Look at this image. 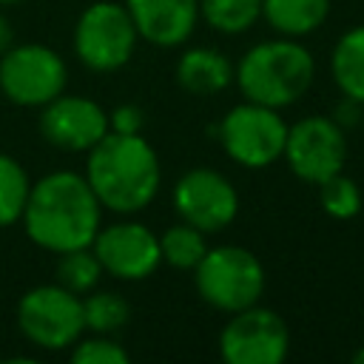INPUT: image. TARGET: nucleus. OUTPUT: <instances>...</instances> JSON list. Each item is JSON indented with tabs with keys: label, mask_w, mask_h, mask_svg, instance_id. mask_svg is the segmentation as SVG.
Here are the masks:
<instances>
[{
	"label": "nucleus",
	"mask_w": 364,
	"mask_h": 364,
	"mask_svg": "<svg viewBox=\"0 0 364 364\" xmlns=\"http://www.w3.org/2000/svg\"><path fill=\"white\" fill-rule=\"evenodd\" d=\"M262 14L282 37H304L324 26L330 0H262Z\"/></svg>",
	"instance_id": "obj_16"
},
{
	"label": "nucleus",
	"mask_w": 364,
	"mask_h": 364,
	"mask_svg": "<svg viewBox=\"0 0 364 364\" xmlns=\"http://www.w3.org/2000/svg\"><path fill=\"white\" fill-rule=\"evenodd\" d=\"M14 3H23V0H0V6H14Z\"/></svg>",
	"instance_id": "obj_29"
},
{
	"label": "nucleus",
	"mask_w": 364,
	"mask_h": 364,
	"mask_svg": "<svg viewBox=\"0 0 364 364\" xmlns=\"http://www.w3.org/2000/svg\"><path fill=\"white\" fill-rule=\"evenodd\" d=\"M11 43H14V28H11L9 17H6V14H0V54H3Z\"/></svg>",
	"instance_id": "obj_27"
},
{
	"label": "nucleus",
	"mask_w": 364,
	"mask_h": 364,
	"mask_svg": "<svg viewBox=\"0 0 364 364\" xmlns=\"http://www.w3.org/2000/svg\"><path fill=\"white\" fill-rule=\"evenodd\" d=\"M71 361L74 364H128L131 355L122 344L97 333L91 338H77L71 344Z\"/></svg>",
	"instance_id": "obj_24"
},
{
	"label": "nucleus",
	"mask_w": 364,
	"mask_h": 364,
	"mask_svg": "<svg viewBox=\"0 0 364 364\" xmlns=\"http://www.w3.org/2000/svg\"><path fill=\"white\" fill-rule=\"evenodd\" d=\"M287 350L290 330L284 318L270 307H259V301L230 313L219 336V353L228 364H279Z\"/></svg>",
	"instance_id": "obj_9"
},
{
	"label": "nucleus",
	"mask_w": 364,
	"mask_h": 364,
	"mask_svg": "<svg viewBox=\"0 0 364 364\" xmlns=\"http://www.w3.org/2000/svg\"><path fill=\"white\" fill-rule=\"evenodd\" d=\"M139 31L119 3H91L74 26V51L80 63L91 71H117L122 68L136 48Z\"/></svg>",
	"instance_id": "obj_5"
},
{
	"label": "nucleus",
	"mask_w": 364,
	"mask_h": 364,
	"mask_svg": "<svg viewBox=\"0 0 364 364\" xmlns=\"http://www.w3.org/2000/svg\"><path fill=\"white\" fill-rule=\"evenodd\" d=\"M199 17L222 34H242L262 17V0H199Z\"/></svg>",
	"instance_id": "obj_18"
},
{
	"label": "nucleus",
	"mask_w": 364,
	"mask_h": 364,
	"mask_svg": "<svg viewBox=\"0 0 364 364\" xmlns=\"http://www.w3.org/2000/svg\"><path fill=\"white\" fill-rule=\"evenodd\" d=\"M65 82L68 68L63 57L43 43H11L0 54V91L14 105L43 108L63 94Z\"/></svg>",
	"instance_id": "obj_6"
},
{
	"label": "nucleus",
	"mask_w": 364,
	"mask_h": 364,
	"mask_svg": "<svg viewBox=\"0 0 364 364\" xmlns=\"http://www.w3.org/2000/svg\"><path fill=\"white\" fill-rule=\"evenodd\" d=\"M102 205L94 196L85 173L51 171L37 179L23 208L26 236L51 253L88 247L100 230Z\"/></svg>",
	"instance_id": "obj_1"
},
{
	"label": "nucleus",
	"mask_w": 364,
	"mask_h": 364,
	"mask_svg": "<svg viewBox=\"0 0 364 364\" xmlns=\"http://www.w3.org/2000/svg\"><path fill=\"white\" fill-rule=\"evenodd\" d=\"M316 77L313 54L296 43L293 37L264 40L245 51L236 68V82L245 100L267 105V108H287L299 102Z\"/></svg>",
	"instance_id": "obj_3"
},
{
	"label": "nucleus",
	"mask_w": 364,
	"mask_h": 364,
	"mask_svg": "<svg viewBox=\"0 0 364 364\" xmlns=\"http://www.w3.org/2000/svg\"><path fill=\"white\" fill-rule=\"evenodd\" d=\"M290 171L301 182L321 185L333 173L344 171L347 159V136L341 125L333 117H304L293 125H287V139H284V154Z\"/></svg>",
	"instance_id": "obj_10"
},
{
	"label": "nucleus",
	"mask_w": 364,
	"mask_h": 364,
	"mask_svg": "<svg viewBox=\"0 0 364 364\" xmlns=\"http://www.w3.org/2000/svg\"><path fill=\"white\" fill-rule=\"evenodd\" d=\"M236 77L233 63L216 48H188L176 63V82L193 97L222 94Z\"/></svg>",
	"instance_id": "obj_15"
},
{
	"label": "nucleus",
	"mask_w": 364,
	"mask_h": 364,
	"mask_svg": "<svg viewBox=\"0 0 364 364\" xmlns=\"http://www.w3.org/2000/svg\"><path fill=\"white\" fill-rule=\"evenodd\" d=\"M128 316H131V307L119 293L91 290V296L82 299V318H85V330L91 333L111 336L128 324Z\"/></svg>",
	"instance_id": "obj_21"
},
{
	"label": "nucleus",
	"mask_w": 364,
	"mask_h": 364,
	"mask_svg": "<svg viewBox=\"0 0 364 364\" xmlns=\"http://www.w3.org/2000/svg\"><path fill=\"white\" fill-rule=\"evenodd\" d=\"M28 191L31 179L26 168L14 156L0 154V228H9L23 216Z\"/></svg>",
	"instance_id": "obj_20"
},
{
	"label": "nucleus",
	"mask_w": 364,
	"mask_h": 364,
	"mask_svg": "<svg viewBox=\"0 0 364 364\" xmlns=\"http://www.w3.org/2000/svg\"><path fill=\"white\" fill-rule=\"evenodd\" d=\"M40 134L63 151H91L108 134V114L88 97L60 94L43 105Z\"/></svg>",
	"instance_id": "obj_13"
},
{
	"label": "nucleus",
	"mask_w": 364,
	"mask_h": 364,
	"mask_svg": "<svg viewBox=\"0 0 364 364\" xmlns=\"http://www.w3.org/2000/svg\"><path fill=\"white\" fill-rule=\"evenodd\" d=\"M330 68L338 91L364 105V26H355L338 37Z\"/></svg>",
	"instance_id": "obj_17"
},
{
	"label": "nucleus",
	"mask_w": 364,
	"mask_h": 364,
	"mask_svg": "<svg viewBox=\"0 0 364 364\" xmlns=\"http://www.w3.org/2000/svg\"><path fill=\"white\" fill-rule=\"evenodd\" d=\"M338 125H355L358 119H361V102H355V100H350V97H344V102L338 105V117H333Z\"/></svg>",
	"instance_id": "obj_26"
},
{
	"label": "nucleus",
	"mask_w": 364,
	"mask_h": 364,
	"mask_svg": "<svg viewBox=\"0 0 364 364\" xmlns=\"http://www.w3.org/2000/svg\"><path fill=\"white\" fill-rule=\"evenodd\" d=\"M100 276H102V264H100L97 253L91 250V245L60 253V262H57V284H63L65 290H71L77 296L91 293L97 287Z\"/></svg>",
	"instance_id": "obj_22"
},
{
	"label": "nucleus",
	"mask_w": 364,
	"mask_h": 364,
	"mask_svg": "<svg viewBox=\"0 0 364 364\" xmlns=\"http://www.w3.org/2000/svg\"><path fill=\"white\" fill-rule=\"evenodd\" d=\"M142 125H145V114L134 102L117 105L108 114V131H117V134H142Z\"/></svg>",
	"instance_id": "obj_25"
},
{
	"label": "nucleus",
	"mask_w": 364,
	"mask_h": 364,
	"mask_svg": "<svg viewBox=\"0 0 364 364\" xmlns=\"http://www.w3.org/2000/svg\"><path fill=\"white\" fill-rule=\"evenodd\" d=\"M196 290L205 304L236 313L256 304L264 293V267L253 250L239 245L208 247L202 262L193 267Z\"/></svg>",
	"instance_id": "obj_4"
},
{
	"label": "nucleus",
	"mask_w": 364,
	"mask_h": 364,
	"mask_svg": "<svg viewBox=\"0 0 364 364\" xmlns=\"http://www.w3.org/2000/svg\"><path fill=\"white\" fill-rule=\"evenodd\" d=\"M208 250V242H205V233L188 222H179V225H171L162 236H159V253H162V262H168L171 267H179V270H193L202 256Z\"/></svg>",
	"instance_id": "obj_19"
},
{
	"label": "nucleus",
	"mask_w": 364,
	"mask_h": 364,
	"mask_svg": "<svg viewBox=\"0 0 364 364\" xmlns=\"http://www.w3.org/2000/svg\"><path fill=\"white\" fill-rule=\"evenodd\" d=\"M353 361H355V364H364V344H361V347L353 353Z\"/></svg>",
	"instance_id": "obj_28"
},
{
	"label": "nucleus",
	"mask_w": 364,
	"mask_h": 364,
	"mask_svg": "<svg viewBox=\"0 0 364 364\" xmlns=\"http://www.w3.org/2000/svg\"><path fill=\"white\" fill-rule=\"evenodd\" d=\"M173 205L182 222L202 233L225 230L239 213V193L228 176L213 168H191L173 185Z\"/></svg>",
	"instance_id": "obj_11"
},
{
	"label": "nucleus",
	"mask_w": 364,
	"mask_h": 364,
	"mask_svg": "<svg viewBox=\"0 0 364 364\" xmlns=\"http://www.w3.org/2000/svg\"><path fill=\"white\" fill-rule=\"evenodd\" d=\"M91 250L97 253L102 273L122 282L148 279L162 262L159 236L139 222H117L100 228L91 242Z\"/></svg>",
	"instance_id": "obj_12"
},
{
	"label": "nucleus",
	"mask_w": 364,
	"mask_h": 364,
	"mask_svg": "<svg viewBox=\"0 0 364 364\" xmlns=\"http://www.w3.org/2000/svg\"><path fill=\"white\" fill-rule=\"evenodd\" d=\"M20 333L43 350H68L85 330L82 299L63 284H40L17 304Z\"/></svg>",
	"instance_id": "obj_8"
},
{
	"label": "nucleus",
	"mask_w": 364,
	"mask_h": 364,
	"mask_svg": "<svg viewBox=\"0 0 364 364\" xmlns=\"http://www.w3.org/2000/svg\"><path fill=\"white\" fill-rule=\"evenodd\" d=\"M287 125L279 108L245 100L233 105L219 122V142L225 154L242 168H267L284 154Z\"/></svg>",
	"instance_id": "obj_7"
},
{
	"label": "nucleus",
	"mask_w": 364,
	"mask_h": 364,
	"mask_svg": "<svg viewBox=\"0 0 364 364\" xmlns=\"http://www.w3.org/2000/svg\"><path fill=\"white\" fill-rule=\"evenodd\" d=\"M125 9L139 37L159 48L188 43L199 20V0H125Z\"/></svg>",
	"instance_id": "obj_14"
},
{
	"label": "nucleus",
	"mask_w": 364,
	"mask_h": 364,
	"mask_svg": "<svg viewBox=\"0 0 364 364\" xmlns=\"http://www.w3.org/2000/svg\"><path fill=\"white\" fill-rule=\"evenodd\" d=\"M318 202H321V210L333 219H353L361 213V188L344 176L341 171L333 173L330 179H324L318 185Z\"/></svg>",
	"instance_id": "obj_23"
},
{
	"label": "nucleus",
	"mask_w": 364,
	"mask_h": 364,
	"mask_svg": "<svg viewBox=\"0 0 364 364\" xmlns=\"http://www.w3.org/2000/svg\"><path fill=\"white\" fill-rule=\"evenodd\" d=\"M85 179L114 213H136L148 208L159 191V159L142 134L108 131L85 159Z\"/></svg>",
	"instance_id": "obj_2"
}]
</instances>
